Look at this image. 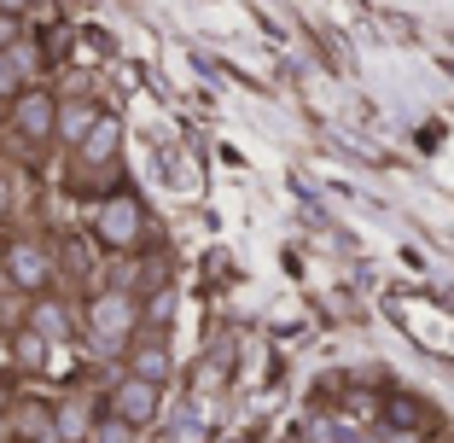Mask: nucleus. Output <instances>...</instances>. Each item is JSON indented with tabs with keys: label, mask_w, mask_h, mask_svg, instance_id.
Here are the masks:
<instances>
[{
	"label": "nucleus",
	"mask_w": 454,
	"mask_h": 443,
	"mask_svg": "<svg viewBox=\"0 0 454 443\" xmlns=\"http://www.w3.org/2000/svg\"><path fill=\"white\" fill-rule=\"evenodd\" d=\"M88 233H94V245L99 251H111V257H140L146 251V240H152V210H146V199L134 187H106L94 199V216H88Z\"/></svg>",
	"instance_id": "obj_1"
},
{
	"label": "nucleus",
	"mask_w": 454,
	"mask_h": 443,
	"mask_svg": "<svg viewBox=\"0 0 454 443\" xmlns=\"http://www.w3.org/2000/svg\"><path fill=\"white\" fill-rule=\"evenodd\" d=\"M140 327H146V315H140V292L134 286H99L82 304V338L94 350H106V356H122Z\"/></svg>",
	"instance_id": "obj_2"
},
{
	"label": "nucleus",
	"mask_w": 454,
	"mask_h": 443,
	"mask_svg": "<svg viewBox=\"0 0 454 443\" xmlns=\"http://www.w3.org/2000/svg\"><path fill=\"white\" fill-rule=\"evenodd\" d=\"M117 163H122V123L111 117V111H99V123L70 146V187H76V193L117 187V181H111Z\"/></svg>",
	"instance_id": "obj_3"
},
{
	"label": "nucleus",
	"mask_w": 454,
	"mask_h": 443,
	"mask_svg": "<svg viewBox=\"0 0 454 443\" xmlns=\"http://www.w3.org/2000/svg\"><path fill=\"white\" fill-rule=\"evenodd\" d=\"M0 274L18 297H41L53 292V274H59V257H53V240H41L35 228H18L12 240L0 245Z\"/></svg>",
	"instance_id": "obj_4"
},
{
	"label": "nucleus",
	"mask_w": 454,
	"mask_h": 443,
	"mask_svg": "<svg viewBox=\"0 0 454 443\" xmlns=\"http://www.w3.org/2000/svg\"><path fill=\"white\" fill-rule=\"evenodd\" d=\"M6 129H12L29 152H35V146L47 152V146H53V129H59V94H53V88H41V82H29L24 94L6 106Z\"/></svg>",
	"instance_id": "obj_5"
},
{
	"label": "nucleus",
	"mask_w": 454,
	"mask_h": 443,
	"mask_svg": "<svg viewBox=\"0 0 454 443\" xmlns=\"http://www.w3.org/2000/svg\"><path fill=\"white\" fill-rule=\"evenodd\" d=\"M106 415H117V420H129L134 431H146L152 420H158V408H163V385H146V379H134V374H122L117 385L106 391Z\"/></svg>",
	"instance_id": "obj_6"
},
{
	"label": "nucleus",
	"mask_w": 454,
	"mask_h": 443,
	"mask_svg": "<svg viewBox=\"0 0 454 443\" xmlns=\"http://www.w3.org/2000/svg\"><path fill=\"white\" fill-rule=\"evenodd\" d=\"M24 327H35L47 344H65L70 333H76V315H70V304L59 292H41V297H29V309H24Z\"/></svg>",
	"instance_id": "obj_7"
},
{
	"label": "nucleus",
	"mask_w": 454,
	"mask_h": 443,
	"mask_svg": "<svg viewBox=\"0 0 454 443\" xmlns=\"http://www.w3.org/2000/svg\"><path fill=\"white\" fill-rule=\"evenodd\" d=\"M122 374L146 379V385H169V379H175L169 344H163V338H134V344H129V368H122Z\"/></svg>",
	"instance_id": "obj_8"
},
{
	"label": "nucleus",
	"mask_w": 454,
	"mask_h": 443,
	"mask_svg": "<svg viewBox=\"0 0 454 443\" xmlns=\"http://www.w3.org/2000/svg\"><path fill=\"white\" fill-rule=\"evenodd\" d=\"M94 420H99V403H88V397L53 403V443H94Z\"/></svg>",
	"instance_id": "obj_9"
},
{
	"label": "nucleus",
	"mask_w": 454,
	"mask_h": 443,
	"mask_svg": "<svg viewBox=\"0 0 454 443\" xmlns=\"http://www.w3.org/2000/svg\"><path fill=\"white\" fill-rule=\"evenodd\" d=\"M6 420V438L12 443H53V408L47 403H12V415Z\"/></svg>",
	"instance_id": "obj_10"
},
{
	"label": "nucleus",
	"mask_w": 454,
	"mask_h": 443,
	"mask_svg": "<svg viewBox=\"0 0 454 443\" xmlns=\"http://www.w3.org/2000/svg\"><path fill=\"white\" fill-rule=\"evenodd\" d=\"M94 123H99V106L88 94H70V99H59V129H53V140H59V146H76Z\"/></svg>",
	"instance_id": "obj_11"
},
{
	"label": "nucleus",
	"mask_w": 454,
	"mask_h": 443,
	"mask_svg": "<svg viewBox=\"0 0 454 443\" xmlns=\"http://www.w3.org/2000/svg\"><path fill=\"white\" fill-rule=\"evenodd\" d=\"M53 257H59V274L88 281V274H94V233H88V240H82V233H59V240H53Z\"/></svg>",
	"instance_id": "obj_12"
},
{
	"label": "nucleus",
	"mask_w": 454,
	"mask_h": 443,
	"mask_svg": "<svg viewBox=\"0 0 454 443\" xmlns=\"http://www.w3.org/2000/svg\"><path fill=\"white\" fill-rule=\"evenodd\" d=\"M47 356H53V344H47L35 327L18 321L12 327V368H18V374H41V368H47Z\"/></svg>",
	"instance_id": "obj_13"
},
{
	"label": "nucleus",
	"mask_w": 454,
	"mask_h": 443,
	"mask_svg": "<svg viewBox=\"0 0 454 443\" xmlns=\"http://www.w3.org/2000/svg\"><path fill=\"white\" fill-rule=\"evenodd\" d=\"M385 426H396V431H419L426 426V403L419 397H385Z\"/></svg>",
	"instance_id": "obj_14"
},
{
	"label": "nucleus",
	"mask_w": 454,
	"mask_h": 443,
	"mask_svg": "<svg viewBox=\"0 0 454 443\" xmlns=\"http://www.w3.org/2000/svg\"><path fill=\"white\" fill-rule=\"evenodd\" d=\"M140 438V431L129 426V420H117V415H106V408H99V420H94V443H134Z\"/></svg>",
	"instance_id": "obj_15"
},
{
	"label": "nucleus",
	"mask_w": 454,
	"mask_h": 443,
	"mask_svg": "<svg viewBox=\"0 0 454 443\" xmlns=\"http://www.w3.org/2000/svg\"><path fill=\"white\" fill-rule=\"evenodd\" d=\"M12 65H18V76H24V82L41 76V41H35V36H24V41L12 47Z\"/></svg>",
	"instance_id": "obj_16"
},
{
	"label": "nucleus",
	"mask_w": 454,
	"mask_h": 443,
	"mask_svg": "<svg viewBox=\"0 0 454 443\" xmlns=\"http://www.w3.org/2000/svg\"><path fill=\"white\" fill-rule=\"evenodd\" d=\"M29 82L18 76V65H12V53H0V106H12L18 94H24Z\"/></svg>",
	"instance_id": "obj_17"
},
{
	"label": "nucleus",
	"mask_w": 454,
	"mask_h": 443,
	"mask_svg": "<svg viewBox=\"0 0 454 443\" xmlns=\"http://www.w3.org/2000/svg\"><path fill=\"white\" fill-rule=\"evenodd\" d=\"M18 41H24V18H12V12H0V53H12Z\"/></svg>",
	"instance_id": "obj_18"
},
{
	"label": "nucleus",
	"mask_w": 454,
	"mask_h": 443,
	"mask_svg": "<svg viewBox=\"0 0 454 443\" xmlns=\"http://www.w3.org/2000/svg\"><path fill=\"white\" fill-rule=\"evenodd\" d=\"M29 18H35V29H59V6H53V0H35Z\"/></svg>",
	"instance_id": "obj_19"
},
{
	"label": "nucleus",
	"mask_w": 454,
	"mask_h": 443,
	"mask_svg": "<svg viewBox=\"0 0 454 443\" xmlns=\"http://www.w3.org/2000/svg\"><path fill=\"white\" fill-rule=\"evenodd\" d=\"M379 438H385V443H426V431H396V426H385Z\"/></svg>",
	"instance_id": "obj_20"
},
{
	"label": "nucleus",
	"mask_w": 454,
	"mask_h": 443,
	"mask_svg": "<svg viewBox=\"0 0 454 443\" xmlns=\"http://www.w3.org/2000/svg\"><path fill=\"white\" fill-rule=\"evenodd\" d=\"M6 216H12V181L0 175V222H6Z\"/></svg>",
	"instance_id": "obj_21"
},
{
	"label": "nucleus",
	"mask_w": 454,
	"mask_h": 443,
	"mask_svg": "<svg viewBox=\"0 0 454 443\" xmlns=\"http://www.w3.org/2000/svg\"><path fill=\"white\" fill-rule=\"evenodd\" d=\"M338 443H385L379 431H338Z\"/></svg>",
	"instance_id": "obj_22"
},
{
	"label": "nucleus",
	"mask_w": 454,
	"mask_h": 443,
	"mask_svg": "<svg viewBox=\"0 0 454 443\" xmlns=\"http://www.w3.org/2000/svg\"><path fill=\"white\" fill-rule=\"evenodd\" d=\"M29 6L35 0H0V12H12V18H29Z\"/></svg>",
	"instance_id": "obj_23"
},
{
	"label": "nucleus",
	"mask_w": 454,
	"mask_h": 443,
	"mask_svg": "<svg viewBox=\"0 0 454 443\" xmlns=\"http://www.w3.org/2000/svg\"><path fill=\"white\" fill-rule=\"evenodd\" d=\"M0 443H6V420H0Z\"/></svg>",
	"instance_id": "obj_24"
}]
</instances>
